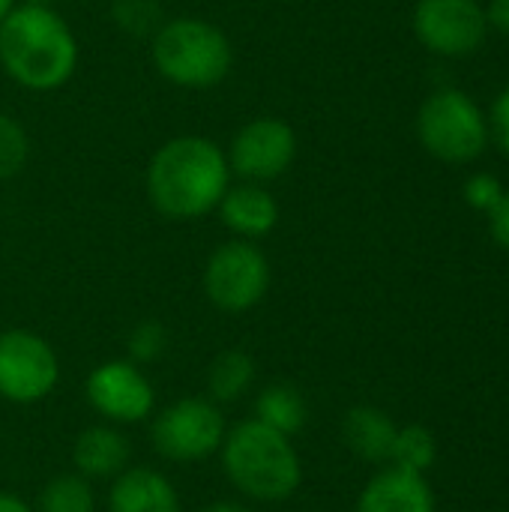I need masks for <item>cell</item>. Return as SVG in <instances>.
<instances>
[{"label": "cell", "instance_id": "obj_1", "mask_svg": "<svg viewBox=\"0 0 509 512\" xmlns=\"http://www.w3.org/2000/svg\"><path fill=\"white\" fill-rule=\"evenodd\" d=\"M144 186L156 213L171 222H192L219 207L231 186V165L213 138L177 135L153 153Z\"/></svg>", "mask_w": 509, "mask_h": 512}, {"label": "cell", "instance_id": "obj_2", "mask_svg": "<svg viewBox=\"0 0 509 512\" xmlns=\"http://www.w3.org/2000/svg\"><path fill=\"white\" fill-rule=\"evenodd\" d=\"M0 66L24 90H60L78 69V39L54 6L15 3L0 21Z\"/></svg>", "mask_w": 509, "mask_h": 512}, {"label": "cell", "instance_id": "obj_3", "mask_svg": "<svg viewBox=\"0 0 509 512\" xmlns=\"http://www.w3.org/2000/svg\"><path fill=\"white\" fill-rule=\"evenodd\" d=\"M222 444L225 471L243 495L276 504L297 492L303 468L291 438L279 435L261 420H246Z\"/></svg>", "mask_w": 509, "mask_h": 512}, {"label": "cell", "instance_id": "obj_4", "mask_svg": "<svg viewBox=\"0 0 509 512\" xmlns=\"http://www.w3.org/2000/svg\"><path fill=\"white\" fill-rule=\"evenodd\" d=\"M150 54L159 75L186 90L216 87L234 66L231 39L216 24L192 15L159 24Z\"/></svg>", "mask_w": 509, "mask_h": 512}, {"label": "cell", "instance_id": "obj_5", "mask_svg": "<svg viewBox=\"0 0 509 512\" xmlns=\"http://www.w3.org/2000/svg\"><path fill=\"white\" fill-rule=\"evenodd\" d=\"M417 138L435 159L465 165L486 150L489 120L471 96L456 87H444L420 105Z\"/></svg>", "mask_w": 509, "mask_h": 512}, {"label": "cell", "instance_id": "obj_6", "mask_svg": "<svg viewBox=\"0 0 509 512\" xmlns=\"http://www.w3.org/2000/svg\"><path fill=\"white\" fill-rule=\"evenodd\" d=\"M270 288V261L252 240L222 243L204 267V291L222 312H249Z\"/></svg>", "mask_w": 509, "mask_h": 512}, {"label": "cell", "instance_id": "obj_7", "mask_svg": "<svg viewBox=\"0 0 509 512\" xmlns=\"http://www.w3.org/2000/svg\"><path fill=\"white\" fill-rule=\"evenodd\" d=\"M60 366L51 345L27 330L0 333V396L18 405L45 399L57 384Z\"/></svg>", "mask_w": 509, "mask_h": 512}, {"label": "cell", "instance_id": "obj_8", "mask_svg": "<svg viewBox=\"0 0 509 512\" xmlns=\"http://www.w3.org/2000/svg\"><path fill=\"white\" fill-rule=\"evenodd\" d=\"M231 174L249 183L282 177L297 159V132L279 117H255L237 129L228 147Z\"/></svg>", "mask_w": 509, "mask_h": 512}, {"label": "cell", "instance_id": "obj_9", "mask_svg": "<svg viewBox=\"0 0 509 512\" xmlns=\"http://www.w3.org/2000/svg\"><path fill=\"white\" fill-rule=\"evenodd\" d=\"M225 438L222 414L207 399H183L153 423V447L171 462H198L219 450Z\"/></svg>", "mask_w": 509, "mask_h": 512}, {"label": "cell", "instance_id": "obj_10", "mask_svg": "<svg viewBox=\"0 0 509 512\" xmlns=\"http://www.w3.org/2000/svg\"><path fill=\"white\" fill-rule=\"evenodd\" d=\"M486 30V9L477 0H420L414 6L417 39L441 57L474 54Z\"/></svg>", "mask_w": 509, "mask_h": 512}, {"label": "cell", "instance_id": "obj_11", "mask_svg": "<svg viewBox=\"0 0 509 512\" xmlns=\"http://www.w3.org/2000/svg\"><path fill=\"white\" fill-rule=\"evenodd\" d=\"M87 399L90 405L117 423H138L153 408V387L138 372V366L111 360L90 372L87 378Z\"/></svg>", "mask_w": 509, "mask_h": 512}, {"label": "cell", "instance_id": "obj_12", "mask_svg": "<svg viewBox=\"0 0 509 512\" xmlns=\"http://www.w3.org/2000/svg\"><path fill=\"white\" fill-rule=\"evenodd\" d=\"M357 512H435V492L426 474L390 465L366 483Z\"/></svg>", "mask_w": 509, "mask_h": 512}, {"label": "cell", "instance_id": "obj_13", "mask_svg": "<svg viewBox=\"0 0 509 512\" xmlns=\"http://www.w3.org/2000/svg\"><path fill=\"white\" fill-rule=\"evenodd\" d=\"M216 210L225 228L240 240L267 237L279 225V201L267 192L264 183L243 180L237 186H228Z\"/></svg>", "mask_w": 509, "mask_h": 512}, {"label": "cell", "instance_id": "obj_14", "mask_svg": "<svg viewBox=\"0 0 509 512\" xmlns=\"http://www.w3.org/2000/svg\"><path fill=\"white\" fill-rule=\"evenodd\" d=\"M108 507L111 512H180V501L162 474L150 468H132L117 474Z\"/></svg>", "mask_w": 509, "mask_h": 512}, {"label": "cell", "instance_id": "obj_15", "mask_svg": "<svg viewBox=\"0 0 509 512\" xmlns=\"http://www.w3.org/2000/svg\"><path fill=\"white\" fill-rule=\"evenodd\" d=\"M396 432H399V426L393 423V417L372 405H360V408L348 411L345 423H342L348 450L366 462H390Z\"/></svg>", "mask_w": 509, "mask_h": 512}, {"label": "cell", "instance_id": "obj_16", "mask_svg": "<svg viewBox=\"0 0 509 512\" xmlns=\"http://www.w3.org/2000/svg\"><path fill=\"white\" fill-rule=\"evenodd\" d=\"M72 459L84 477H117L129 462V441L108 426H93L75 441Z\"/></svg>", "mask_w": 509, "mask_h": 512}, {"label": "cell", "instance_id": "obj_17", "mask_svg": "<svg viewBox=\"0 0 509 512\" xmlns=\"http://www.w3.org/2000/svg\"><path fill=\"white\" fill-rule=\"evenodd\" d=\"M306 417H309L306 399L291 384H273L255 402V420H261L264 426L276 429L285 438L297 435L306 426Z\"/></svg>", "mask_w": 509, "mask_h": 512}, {"label": "cell", "instance_id": "obj_18", "mask_svg": "<svg viewBox=\"0 0 509 512\" xmlns=\"http://www.w3.org/2000/svg\"><path fill=\"white\" fill-rule=\"evenodd\" d=\"M255 378V363L243 351H225L213 360L207 372V390L216 402H234L240 399Z\"/></svg>", "mask_w": 509, "mask_h": 512}, {"label": "cell", "instance_id": "obj_19", "mask_svg": "<svg viewBox=\"0 0 509 512\" xmlns=\"http://www.w3.org/2000/svg\"><path fill=\"white\" fill-rule=\"evenodd\" d=\"M435 462H438V441L426 426H405L396 432L390 465L414 474H426Z\"/></svg>", "mask_w": 509, "mask_h": 512}, {"label": "cell", "instance_id": "obj_20", "mask_svg": "<svg viewBox=\"0 0 509 512\" xmlns=\"http://www.w3.org/2000/svg\"><path fill=\"white\" fill-rule=\"evenodd\" d=\"M96 498L84 477H57L42 489L39 512H93Z\"/></svg>", "mask_w": 509, "mask_h": 512}, {"label": "cell", "instance_id": "obj_21", "mask_svg": "<svg viewBox=\"0 0 509 512\" xmlns=\"http://www.w3.org/2000/svg\"><path fill=\"white\" fill-rule=\"evenodd\" d=\"M30 156V138L24 132V126L0 111V180L15 177Z\"/></svg>", "mask_w": 509, "mask_h": 512}, {"label": "cell", "instance_id": "obj_22", "mask_svg": "<svg viewBox=\"0 0 509 512\" xmlns=\"http://www.w3.org/2000/svg\"><path fill=\"white\" fill-rule=\"evenodd\" d=\"M465 201L474 207V210H480V213H492L498 204H501V198H504V186H501V180L495 177V174H474L468 183H465Z\"/></svg>", "mask_w": 509, "mask_h": 512}, {"label": "cell", "instance_id": "obj_23", "mask_svg": "<svg viewBox=\"0 0 509 512\" xmlns=\"http://www.w3.org/2000/svg\"><path fill=\"white\" fill-rule=\"evenodd\" d=\"M162 348H165V327L156 324V321L138 324V327L132 330V336H129V354H132V360H138V363L156 360V357L162 354Z\"/></svg>", "mask_w": 509, "mask_h": 512}, {"label": "cell", "instance_id": "obj_24", "mask_svg": "<svg viewBox=\"0 0 509 512\" xmlns=\"http://www.w3.org/2000/svg\"><path fill=\"white\" fill-rule=\"evenodd\" d=\"M114 18L132 33H144L159 21V6L153 0H114Z\"/></svg>", "mask_w": 509, "mask_h": 512}, {"label": "cell", "instance_id": "obj_25", "mask_svg": "<svg viewBox=\"0 0 509 512\" xmlns=\"http://www.w3.org/2000/svg\"><path fill=\"white\" fill-rule=\"evenodd\" d=\"M489 132H495L498 147L509 156V84L498 93V99H495V105H492Z\"/></svg>", "mask_w": 509, "mask_h": 512}, {"label": "cell", "instance_id": "obj_26", "mask_svg": "<svg viewBox=\"0 0 509 512\" xmlns=\"http://www.w3.org/2000/svg\"><path fill=\"white\" fill-rule=\"evenodd\" d=\"M489 231H492L495 243L509 252V192H504L501 204L489 213Z\"/></svg>", "mask_w": 509, "mask_h": 512}, {"label": "cell", "instance_id": "obj_27", "mask_svg": "<svg viewBox=\"0 0 509 512\" xmlns=\"http://www.w3.org/2000/svg\"><path fill=\"white\" fill-rule=\"evenodd\" d=\"M486 21H489V27L509 33V0H492L486 6Z\"/></svg>", "mask_w": 509, "mask_h": 512}, {"label": "cell", "instance_id": "obj_28", "mask_svg": "<svg viewBox=\"0 0 509 512\" xmlns=\"http://www.w3.org/2000/svg\"><path fill=\"white\" fill-rule=\"evenodd\" d=\"M0 512H30V510H27V504H24L21 498L0 492Z\"/></svg>", "mask_w": 509, "mask_h": 512}, {"label": "cell", "instance_id": "obj_29", "mask_svg": "<svg viewBox=\"0 0 509 512\" xmlns=\"http://www.w3.org/2000/svg\"><path fill=\"white\" fill-rule=\"evenodd\" d=\"M204 512H249L246 507H240V504H231V501H222V504H210Z\"/></svg>", "mask_w": 509, "mask_h": 512}, {"label": "cell", "instance_id": "obj_30", "mask_svg": "<svg viewBox=\"0 0 509 512\" xmlns=\"http://www.w3.org/2000/svg\"><path fill=\"white\" fill-rule=\"evenodd\" d=\"M15 3H18V0H0V21L12 12V6H15Z\"/></svg>", "mask_w": 509, "mask_h": 512}, {"label": "cell", "instance_id": "obj_31", "mask_svg": "<svg viewBox=\"0 0 509 512\" xmlns=\"http://www.w3.org/2000/svg\"><path fill=\"white\" fill-rule=\"evenodd\" d=\"M21 3H36V6H51L54 0H21Z\"/></svg>", "mask_w": 509, "mask_h": 512}]
</instances>
